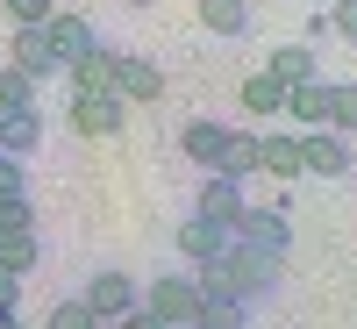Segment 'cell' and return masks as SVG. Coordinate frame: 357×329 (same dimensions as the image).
I'll return each mask as SVG.
<instances>
[{
    "label": "cell",
    "instance_id": "cell-8",
    "mask_svg": "<svg viewBox=\"0 0 357 329\" xmlns=\"http://www.w3.org/2000/svg\"><path fill=\"white\" fill-rule=\"evenodd\" d=\"M136 293H143V286H136L129 272H93V279H86V293H79V301L93 308V322L107 329L114 315H129V308H136Z\"/></svg>",
    "mask_w": 357,
    "mask_h": 329
},
{
    "label": "cell",
    "instance_id": "cell-2",
    "mask_svg": "<svg viewBox=\"0 0 357 329\" xmlns=\"http://www.w3.org/2000/svg\"><path fill=\"white\" fill-rule=\"evenodd\" d=\"M136 308L151 315V322H165V329H193V308H200V286H193L186 272H158L151 286L136 293Z\"/></svg>",
    "mask_w": 357,
    "mask_h": 329
},
{
    "label": "cell",
    "instance_id": "cell-27",
    "mask_svg": "<svg viewBox=\"0 0 357 329\" xmlns=\"http://www.w3.org/2000/svg\"><path fill=\"white\" fill-rule=\"evenodd\" d=\"M0 200H29V165L22 158H0Z\"/></svg>",
    "mask_w": 357,
    "mask_h": 329
},
{
    "label": "cell",
    "instance_id": "cell-6",
    "mask_svg": "<svg viewBox=\"0 0 357 329\" xmlns=\"http://www.w3.org/2000/svg\"><path fill=\"white\" fill-rule=\"evenodd\" d=\"M43 36H50V57H57V65H65V72L79 65L86 50H100V29L86 22V15H65V8H57V15L43 22Z\"/></svg>",
    "mask_w": 357,
    "mask_h": 329
},
{
    "label": "cell",
    "instance_id": "cell-21",
    "mask_svg": "<svg viewBox=\"0 0 357 329\" xmlns=\"http://www.w3.org/2000/svg\"><path fill=\"white\" fill-rule=\"evenodd\" d=\"M243 108H250V122H264V115H286V79L250 72V79H243Z\"/></svg>",
    "mask_w": 357,
    "mask_h": 329
},
{
    "label": "cell",
    "instance_id": "cell-15",
    "mask_svg": "<svg viewBox=\"0 0 357 329\" xmlns=\"http://www.w3.org/2000/svg\"><path fill=\"white\" fill-rule=\"evenodd\" d=\"M193 8H200V29H207V36H250V22H257L250 0H193Z\"/></svg>",
    "mask_w": 357,
    "mask_h": 329
},
{
    "label": "cell",
    "instance_id": "cell-13",
    "mask_svg": "<svg viewBox=\"0 0 357 329\" xmlns=\"http://www.w3.org/2000/svg\"><path fill=\"white\" fill-rule=\"evenodd\" d=\"M236 236L257 244V251H272V258H286V207H243V215H236Z\"/></svg>",
    "mask_w": 357,
    "mask_h": 329
},
{
    "label": "cell",
    "instance_id": "cell-28",
    "mask_svg": "<svg viewBox=\"0 0 357 329\" xmlns=\"http://www.w3.org/2000/svg\"><path fill=\"white\" fill-rule=\"evenodd\" d=\"M329 29H336L343 43H357V0H336V8H329Z\"/></svg>",
    "mask_w": 357,
    "mask_h": 329
},
{
    "label": "cell",
    "instance_id": "cell-12",
    "mask_svg": "<svg viewBox=\"0 0 357 329\" xmlns=\"http://www.w3.org/2000/svg\"><path fill=\"white\" fill-rule=\"evenodd\" d=\"M36 143H43L36 108H0V158H36Z\"/></svg>",
    "mask_w": 357,
    "mask_h": 329
},
{
    "label": "cell",
    "instance_id": "cell-4",
    "mask_svg": "<svg viewBox=\"0 0 357 329\" xmlns=\"http://www.w3.org/2000/svg\"><path fill=\"white\" fill-rule=\"evenodd\" d=\"M301 165H307L314 179H350L357 143H350V136H336V129H301Z\"/></svg>",
    "mask_w": 357,
    "mask_h": 329
},
{
    "label": "cell",
    "instance_id": "cell-1",
    "mask_svg": "<svg viewBox=\"0 0 357 329\" xmlns=\"http://www.w3.org/2000/svg\"><path fill=\"white\" fill-rule=\"evenodd\" d=\"M279 272H286V258L243 244V236H229V251H222L215 265H200L193 286H200V293H229V301H264V293L279 286Z\"/></svg>",
    "mask_w": 357,
    "mask_h": 329
},
{
    "label": "cell",
    "instance_id": "cell-18",
    "mask_svg": "<svg viewBox=\"0 0 357 329\" xmlns=\"http://www.w3.org/2000/svg\"><path fill=\"white\" fill-rule=\"evenodd\" d=\"M65 79H72V94H114V50H107V43H100V50H86Z\"/></svg>",
    "mask_w": 357,
    "mask_h": 329
},
{
    "label": "cell",
    "instance_id": "cell-32",
    "mask_svg": "<svg viewBox=\"0 0 357 329\" xmlns=\"http://www.w3.org/2000/svg\"><path fill=\"white\" fill-rule=\"evenodd\" d=\"M122 8H151V0H122Z\"/></svg>",
    "mask_w": 357,
    "mask_h": 329
},
{
    "label": "cell",
    "instance_id": "cell-23",
    "mask_svg": "<svg viewBox=\"0 0 357 329\" xmlns=\"http://www.w3.org/2000/svg\"><path fill=\"white\" fill-rule=\"evenodd\" d=\"M243 172H257V129H236V136H229V158H222V179H243Z\"/></svg>",
    "mask_w": 357,
    "mask_h": 329
},
{
    "label": "cell",
    "instance_id": "cell-22",
    "mask_svg": "<svg viewBox=\"0 0 357 329\" xmlns=\"http://www.w3.org/2000/svg\"><path fill=\"white\" fill-rule=\"evenodd\" d=\"M321 129H336V136L357 143V86H329V122Z\"/></svg>",
    "mask_w": 357,
    "mask_h": 329
},
{
    "label": "cell",
    "instance_id": "cell-30",
    "mask_svg": "<svg viewBox=\"0 0 357 329\" xmlns=\"http://www.w3.org/2000/svg\"><path fill=\"white\" fill-rule=\"evenodd\" d=\"M107 329H165V322H151V315H143V308H129V315H114Z\"/></svg>",
    "mask_w": 357,
    "mask_h": 329
},
{
    "label": "cell",
    "instance_id": "cell-25",
    "mask_svg": "<svg viewBox=\"0 0 357 329\" xmlns=\"http://www.w3.org/2000/svg\"><path fill=\"white\" fill-rule=\"evenodd\" d=\"M43 329H100V322H93V308H86V301H57V308L43 315Z\"/></svg>",
    "mask_w": 357,
    "mask_h": 329
},
{
    "label": "cell",
    "instance_id": "cell-26",
    "mask_svg": "<svg viewBox=\"0 0 357 329\" xmlns=\"http://www.w3.org/2000/svg\"><path fill=\"white\" fill-rule=\"evenodd\" d=\"M8 15H15V29H43L57 15V0H8Z\"/></svg>",
    "mask_w": 357,
    "mask_h": 329
},
{
    "label": "cell",
    "instance_id": "cell-5",
    "mask_svg": "<svg viewBox=\"0 0 357 329\" xmlns=\"http://www.w3.org/2000/svg\"><path fill=\"white\" fill-rule=\"evenodd\" d=\"M114 94L129 108H151V101H165V72L151 57H136V50H114Z\"/></svg>",
    "mask_w": 357,
    "mask_h": 329
},
{
    "label": "cell",
    "instance_id": "cell-17",
    "mask_svg": "<svg viewBox=\"0 0 357 329\" xmlns=\"http://www.w3.org/2000/svg\"><path fill=\"white\" fill-rule=\"evenodd\" d=\"M257 172H272V179H301L307 165H301V136H257Z\"/></svg>",
    "mask_w": 357,
    "mask_h": 329
},
{
    "label": "cell",
    "instance_id": "cell-10",
    "mask_svg": "<svg viewBox=\"0 0 357 329\" xmlns=\"http://www.w3.org/2000/svg\"><path fill=\"white\" fill-rule=\"evenodd\" d=\"M8 65H15V72H29L36 86L65 72V65L50 57V36H43V29H15V43H8Z\"/></svg>",
    "mask_w": 357,
    "mask_h": 329
},
{
    "label": "cell",
    "instance_id": "cell-29",
    "mask_svg": "<svg viewBox=\"0 0 357 329\" xmlns=\"http://www.w3.org/2000/svg\"><path fill=\"white\" fill-rule=\"evenodd\" d=\"M0 315H22V279L0 272Z\"/></svg>",
    "mask_w": 357,
    "mask_h": 329
},
{
    "label": "cell",
    "instance_id": "cell-20",
    "mask_svg": "<svg viewBox=\"0 0 357 329\" xmlns=\"http://www.w3.org/2000/svg\"><path fill=\"white\" fill-rule=\"evenodd\" d=\"M264 72H272V79H286V86L321 79V65H314V50H307V43H279L272 57H264Z\"/></svg>",
    "mask_w": 357,
    "mask_h": 329
},
{
    "label": "cell",
    "instance_id": "cell-33",
    "mask_svg": "<svg viewBox=\"0 0 357 329\" xmlns=\"http://www.w3.org/2000/svg\"><path fill=\"white\" fill-rule=\"evenodd\" d=\"M350 172H357V165H350Z\"/></svg>",
    "mask_w": 357,
    "mask_h": 329
},
{
    "label": "cell",
    "instance_id": "cell-24",
    "mask_svg": "<svg viewBox=\"0 0 357 329\" xmlns=\"http://www.w3.org/2000/svg\"><path fill=\"white\" fill-rule=\"evenodd\" d=\"M0 108H36V79L15 72V65H0Z\"/></svg>",
    "mask_w": 357,
    "mask_h": 329
},
{
    "label": "cell",
    "instance_id": "cell-7",
    "mask_svg": "<svg viewBox=\"0 0 357 329\" xmlns=\"http://www.w3.org/2000/svg\"><path fill=\"white\" fill-rule=\"evenodd\" d=\"M129 101L122 94H72V129L79 136H122Z\"/></svg>",
    "mask_w": 357,
    "mask_h": 329
},
{
    "label": "cell",
    "instance_id": "cell-3",
    "mask_svg": "<svg viewBox=\"0 0 357 329\" xmlns=\"http://www.w3.org/2000/svg\"><path fill=\"white\" fill-rule=\"evenodd\" d=\"M0 272H15V279L36 272V215H29V200H0Z\"/></svg>",
    "mask_w": 357,
    "mask_h": 329
},
{
    "label": "cell",
    "instance_id": "cell-9",
    "mask_svg": "<svg viewBox=\"0 0 357 329\" xmlns=\"http://www.w3.org/2000/svg\"><path fill=\"white\" fill-rule=\"evenodd\" d=\"M243 179H222V172H207L200 179V193H193V215L200 222H222V229H236V215H243Z\"/></svg>",
    "mask_w": 357,
    "mask_h": 329
},
{
    "label": "cell",
    "instance_id": "cell-14",
    "mask_svg": "<svg viewBox=\"0 0 357 329\" xmlns=\"http://www.w3.org/2000/svg\"><path fill=\"white\" fill-rule=\"evenodd\" d=\"M229 236L236 229H222V222H178V258H193V272H200V265H215L222 251H229Z\"/></svg>",
    "mask_w": 357,
    "mask_h": 329
},
{
    "label": "cell",
    "instance_id": "cell-11",
    "mask_svg": "<svg viewBox=\"0 0 357 329\" xmlns=\"http://www.w3.org/2000/svg\"><path fill=\"white\" fill-rule=\"evenodd\" d=\"M229 136H236V129H222V122H186V129H178V151H186L200 172H222V158H229Z\"/></svg>",
    "mask_w": 357,
    "mask_h": 329
},
{
    "label": "cell",
    "instance_id": "cell-16",
    "mask_svg": "<svg viewBox=\"0 0 357 329\" xmlns=\"http://www.w3.org/2000/svg\"><path fill=\"white\" fill-rule=\"evenodd\" d=\"M286 115L301 129H321L329 122V79H301V86H286Z\"/></svg>",
    "mask_w": 357,
    "mask_h": 329
},
{
    "label": "cell",
    "instance_id": "cell-31",
    "mask_svg": "<svg viewBox=\"0 0 357 329\" xmlns=\"http://www.w3.org/2000/svg\"><path fill=\"white\" fill-rule=\"evenodd\" d=\"M0 329H22V315H0Z\"/></svg>",
    "mask_w": 357,
    "mask_h": 329
},
{
    "label": "cell",
    "instance_id": "cell-19",
    "mask_svg": "<svg viewBox=\"0 0 357 329\" xmlns=\"http://www.w3.org/2000/svg\"><path fill=\"white\" fill-rule=\"evenodd\" d=\"M193 329H250V301H229V293H200Z\"/></svg>",
    "mask_w": 357,
    "mask_h": 329
}]
</instances>
